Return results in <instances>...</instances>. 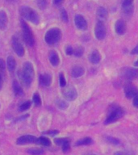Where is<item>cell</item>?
Segmentation results:
<instances>
[{"instance_id":"21","label":"cell","mask_w":138,"mask_h":155,"mask_svg":"<svg viewBox=\"0 0 138 155\" xmlns=\"http://www.w3.org/2000/svg\"><path fill=\"white\" fill-rule=\"evenodd\" d=\"M7 67H8V70H9L10 72H13L15 69V66H16V62H15V58L12 56H9L7 58Z\"/></svg>"},{"instance_id":"41","label":"cell","mask_w":138,"mask_h":155,"mask_svg":"<svg viewBox=\"0 0 138 155\" xmlns=\"http://www.w3.org/2000/svg\"><path fill=\"white\" fill-rule=\"evenodd\" d=\"M63 2V0H53V2H54V4L56 5H58L61 3Z\"/></svg>"},{"instance_id":"11","label":"cell","mask_w":138,"mask_h":155,"mask_svg":"<svg viewBox=\"0 0 138 155\" xmlns=\"http://www.w3.org/2000/svg\"><path fill=\"white\" fill-rule=\"evenodd\" d=\"M36 139L34 136L31 135H26L23 136L17 139V144L18 145H27V144H31L36 141Z\"/></svg>"},{"instance_id":"19","label":"cell","mask_w":138,"mask_h":155,"mask_svg":"<svg viewBox=\"0 0 138 155\" xmlns=\"http://www.w3.org/2000/svg\"><path fill=\"white\" fill-rule=\"evenodd\" d=\"M49 61L53 66H57L59 64V61H60L59 56L55 51H51L50 53H49Z\"/></svg>"},{"instance_id":"12","label":"cell","mask_w":138,"mask_h":155,"mask_svg":"<svg viewBox=\"0 0 138 155\" xmlns=\"http://www.w3.org/2000/svg\"><path fill=\"white\" fill-rule=\"evenodd\" d=\"M115 31L118 35H123L126 31V23L123 19H119L115 24Z\"/></svg>"},{"instance_id":"22","label":"cell","mask_w":138,"mask_h":155,"mask_svg":"<svg viewBox=\"0 0 138 155\" xmlns=\"http://www.w3.org/2000/svg\"><path fill=\"white\" fill-rule=\"evenodd\" d=\"M13 90H14L15 94L16 95H21L24 93L21 86L19 85V83L17 81H14V82H13Z\"/></svg>"},{"instance_id":"13","label":"cell","mask_w":138,"mask_h":155,"mask_svg":"<svg viewBox=\"0 0 138 155\" xmlns=\"http://www.w3.org/2000/svg\"><path fill=\"white\" fill-rule=\"evenodd\" d=\"M122 9L126 15H131L133 12V0H123Z\"/></svg>"},{"instance_id":"3","label":"cell","mask_w":138,"mask_h":155,"mask_svg":"<svg viewBox=\"0 0 138 155\" xmlns=\"http://www.w3.org/2000/svg\"><path fill=\"white\" fill-rule=\"evenodd\" d=\"M20 14L24 19H28L31 23L37 24L39 23V16L33 9L28 7H22L20 8Z\"/></svg>"},{"instance_id":"25","label":"cell","mask_w":138,"mask_h":155,"mask_svg":"<svg viewBox=\"0 0 138 155\" xmlns=\"http://www.w3.org/2000/svg\"><path fill=\"white\" fill-rule=\"evenodd\" d=\"M56 104H57V107L58 108L61 109V110H65L68 107V104L63 99H58L56 101Z\"/></svg>"},{"instance_id":"9","label":"cell","mask_w":138,"mask_h":155,"mask_svg":"<svg viewBox=\"0 0 138 155\" xmlns=\"http://www.w3.org/2000/svg\"><path fill=\"white\" fill-rule=\"evenodd\" d=\"M123 77L128 80H134L138 78V69L127 68L123 71Z\"/></svg>"},{"instance_id":"5","label":"cell","mask_w":138,"mask_h":155,"mask_svg":"<svg viewBox=\"0 0 138 155\" xmlns=\"http://www.w3.org/2000/svg\"><path fill=\"white\" fill-rule=\"evenodd\" d=\"M22 24V29H23V36H24V41L26 42V44L28 46L31 47L34 45V36L32 34V31H31V29L28 27V25L24 21H21Z\"/></svg>"},{"instance_id":"28","label":"cell","mask_w":138,"mask_h":155,"mask_svg":"<svg viewBox=\"0 0 138 155\" xmlns=\"http://www.w3.org/2000/svg\"><path fill=\"white\" fill-rule=\"evenodd\" d=\"M30 106H31V102L30 101H27V102H24V103H23V104L19 106V111H25V110H28V109L30 107Z\"/></svg>"},{"instance_id":"26","label":"cell","mask_w":138,"mask_h":155,"mask_svg":"<svg viewBox=\"0 0 138 155\" xmlns=\"http://www.w3.org/2000/svg\"><path fill=\"white\" fill-rule=\"evenodd\" d=\"M28 153L31 155H42L44 153V151L41 149L37 148H31L28 150Z\"/></svg>"},{"instance_id":"10","label":"cell","mask_w":138,"mask_h":155,"mask_svg":"<svg viewBox=\"0 0 138 155\" xmlns=\"http://www.w3.org/2000/svg\"><path fill=\"white\" fill-rule=\"evenodd\" d=\"M75 25L80 30H86L87 28V23L85 18L81 15H77L74 18Z\"/></svg>"},{"instance_id":"30","label":"cell","mask_w":138,"mask_h":155,"mask_svg":"<svg viewBox=\"0 0 138 155\" xmlns=\"http://www.w3.org/2000/svg\"><path fill=\"white\" fill-rule=\"evenodd\" d=\"M59 82H60V86L61 87H64L66 86V81H65V76L62 73H61L59 75Z\"/></svg>"},{"instance_id":"4","label":"cell","mask_w":138,"mask_h":155,"mask_svg":"<svg viewBox=\"0 0 138 155\" xmlns=\"http://www.w3.org/2000/svg\"><path fill=\"white\" fill-rule=\"evenodd\" d=\"M123 116V109L120 108V107L114 106L112 107V109H111L110 112H109L108 116L107 117L106 120L104 121V124H109L114 123L120 119L122 116Z\"/></svg>"},{"instance_id":"44","label":"cell","mask_w":138,"mask_h":155,"mask_svg":"<svg viewBox=\"0 0 138 155\" xmlns=\"http://www.w3.org/2000/svg\"><path fill=\"white\" fill-rule=\"evenodd\" d=\"M6 1H7V2H15V1H16V0H6Z\"/></svg>"},{"instance_id":"16","label":"cell","mask_w":138,"mask_h":155,"mask_svg":"<svg viewBox=\"0 0 138 155\" xmlns=\"http://www.w3.org/2000/svg\"><path fill=\"white\" fill-rule=\"evenodd\" d=\"M125 95L127 96V98H133V97H136L137 95L138 91L136 90V88L133 86H128V87H125Z\"/></svg>"},{"instance_id":"17","label":"cell","mask_w":138,"mask_h":155,"mask_svg":"<svg viewBox=\"0 0 138 155\" xmlns=\"http://www.w3.org/2000/svg\"><path fill=\"white\" fill-rule=\"evenodd\" d=\"M40 81H41V85H43L44 87H48V86H50L51 82H52V78L48 74H44L41 75Z\"/></svg>"},{"instance_id":"1","label":"cell","mask_w":138,"mask_h":155,"mask_svg":"<svg viewBox=\"0 0 138 155\" xmlns=\"http://www.w3.org/2000/svg\"><path fill=\"white\" fill-rule=\"evenodd\" d=\"M34 69L33 65L30 62H25L23 66V70H22V80L24 82V84L27 86L31 84L34 78Z\"/></svg>"},{"instance_id":"24","label":"cell","mask_w":138,"mask_h":155,"mask_svg":"<svg viewBox=\"0 0 138 155\" xmlns=\"http://www.w3.org/2000/svg\"><path fill=\"white\" fill-rule=\"evenodd\" d=\"M37 144H40V145H44V146H49L51 144L49 139H48L47 137H40L36 139V141Z\"/></svg>"},{"instance_id":"8","label":"cell","mask_w":138,"mask_h":155,"mask_svg":"<svg viewBox=\"0 0 138 155\" xmlns=\"http://www.w3.org/2000/svg\"><path fill=\"white\" fill-rule=\"evenodd\" d=\"M12 47L14 48V51L15 52L17 55L19 57H23L24 54V48L21 43L16 37H13L12 38Z\"/></svg>"},{"instance_id":"23","label":"cell","mask_w":138,"mask_h":155,"mask_svg":"<svg viewBox=\"0 0 138 155\" xmlns=\"http://www.w3.org/2000/svg\"><path fill=\"white\" fill-rule=\"evenodd\" d=\"M93 142V140L90 137H85L83 139H81V140H77V143H76V145H90L91 143Z\"/></svg>"},{"instance_id":"6","label":"cell","mask_w":138,"mask_h":155,"mask_svg":"<svg viewBox=\"0 0 138 155\" xmlns=\"http://www.w3.org/2000/svg\"><path fill=\"white\" fill-rule=\"evenodd\" d=\"M106 32L107 30L104 22H98L96 24V26H95V28H94V35H95V37L98 40H99V41H102V40H104L105 38Z\"/></svg>"},{"instance_id":"36","label":"cell","mask_w":138,"mask_h":155,"mask_svg":"<svg viewBox=\"0 0 138 155\" xmlns=\"http://www.w3.org/2000/svg\"><path fill=\"white\" fill-rule=\"evenodd\" d=\"M107 140H108L110 143H112V144H116V145H118L119 143H120V141H119L117 139H116V138H113V137H109L107 138Z\"/></svg>"},{"instance_id":"7","label":"cell","mask_w":138,"mask_h":155,"mask_svg":"<svg viewBox=\"0 0 138 155\" xmlns=\"http://www.w3.org/2000/svg\"><path fill=\"white\" fill-rule=\"evenodd\" d=\"M63 95L65 97V99L70 101H73L75 100L77 96V91L75 89L74 87L72 86H69V87H65L64 91H63Z\"/></svg>"},{"instance_id":"27","label":"cell","mask_w":138,"mask_h":155,"mask_svg":"<svg viewBox=\"0 0 138 155\" xmlns=\"http://www.w3.org/2000/svg\"><path fill=\"white\" fill-rule=\"evenodd\" d=\"M84 53V48H82V46H77L76 48L74 49V55L75 57H77V58H79V57H82V54Z\"/></svg>"},{"instance_id":"42","label":"cell","mask_w":138,"mask_h":155,"mask_svg":"<svg viewBox=\"0 0 138 155\" xmlns=\"http://www.w3.org/2000/svg\"><path fill=\"white\" fill-rule=\"evenodd\" d=\"M2 87V74H0V90Z\"/></svg>"},{"instance_id":"35","label":"cell","mask_w":138,"mask_h":155,"mask_svg":"<svg viewBox=\"0 0 138 155\" xmlns=\"http://www.w3.org/2000/svg\"><path fill=\"white\" fill-rule=\"evenodd\" d=\"M5 70V62L4 61L0 58V74H2Z\"/></svg>"},{"instance_id":"2","label":"cell","mask_w":138,"mask_h":155,"mask_svg":"<svg viewBox=\"0 0 138 155\" xmlns=\"http://www.w3.org/2000/svg\"><path fill=\"white\" fill-rule=\"evenodd\" d=\"M61 36V33L60 29L58 28H53L49 29L46 32L44 40H45L46 43L50 45H53L60 41Z\"/></svg>"},{"instance_id":"31","label":"cell","mask_w":138,"mask_h":155,"mask_svg":"<svg viewBox=\"0 0 138 155\" xmlns=\"http://www.w3.org/2000/svg\"><path fill=\"white\" fill-rule=\"evenodd\" d=\"M61 19H62L63 21L68 22V15L67 12H65V10L62 9L61 11Z\"/></svg>"},{"instance_id":"15","label":"cell","mask_w":138,"mask_h":155,"mask_svg":"<svg viewBox=\"0 0 138 155\" xmlns=\"http://www.w3.org/2000/svg\"><path fill=\"white\" fill-rule=\"evenodd\" d=\"M89 60L92 64H98L101 61V55L98 51L94 50L90 54Z\"/></svg>"},{"instance_id":"43","label":"cell","mask_w":138,"mask_h":155,"mask_svg":"<svg viewBox=\"0 0 138 155\" xmlns=\"http://www.w3.org/2000/svg\"><path fill=\"white\" fill-rule=\"evenodd\" d=\"M134 65H135V66H138V60L136 61H135V63H134Z\"/></svg>"},{"instance_id":"29","label":"cell","mask_w":138,"mask_h":155,"mask_svg":"<svg viewBox=\"0 0 138 155\" xmlns=\"http://www.w3.org/2000/svg\"><path fill=\"white\" fill-rule=\"evenodd\" d=\"M33 102H34V104H35V105H36V106H41V97H40V95H39L37 93L34 94Z\"/></svg>"},{"instance_id":"38","label":"cell","mask_w":138,"mask_h":155,"mask_svg":"<svg viewBox=\"0 0 138 155\" xmlns=\"http://www.w3.org/2000/svg\"><path fill=\"white\" fill-rule=\"evenodd\" d=\"M131 53H132V54H133V55H138V45L136 46L135 48H133V50H132Z\"/></svg>"},{"instance_id":"37","label":"cell","mask_w":138,"mask_h":155,"mask_svg":"<svg viewBox=\"0 0 138 155\" xmlns=\"http://www.w3.org/2000/svg\"><path fill=\"white\" fill-rule=\"evenodd\" d=\"M133 105L136 107H138V95L134 97V99H133Z\"/></svg>"},{"instance_id":"34","label":"cell","mask_w":138,"mask_h":155,"mask_svg":"<svg viewBox=\"0 0 138 155\" xmlns=\"http://www.w3.org/2000/svg\"><path fill=\"white\" fill-rule=\"evenodd\" d=\"M65 140H67V139H65V138H58V139H55V143L57 145H62L63 143L65 142Z\"/></svg>"},{"instance_id":"40","label":"cell","mask_w":138,"mask_h":155,"mask_svg":"<svg viewBox=\"0 0 138 155\" xmlns=\"http://www.w3.org/2000/svg\"><path fill=\"white\" fill-rule=\"evenodd\" d=\"M114 155H130V154H129V153H128L121 152V151H120V152L115 153V154Z\"/></svg>"},{"instance_id":"32","label":"cell","mask_w":138,"mask_h":155,"mask_svg":"<svg viewBox=\"0 0 138 155\" xmlns=\"http://www.w3.org/2000/svg\"><path fill=\"white\" fill-rule=\"evenodd\" d=\"M62 146V150L64 152H67L68 150H70V142L69 140H65V142L63 143V145H61Z\"/></svg>"},{"instance_id":"20","label":"cell","mask_w":138,"mask_h":155,"mask_svg":"<svg viewBox=\"0 0 138 155\" xmlns=\"http://www.w3.org/2000/svg\"><path fill=\"white\" fill-rule=\"evenodd\" d=\"M7 14L3 11L0 12V29L4 30L7 27Z\"/></svg>"},{"instance_id":"18","label":"cell","mask_w":138,"mask_h":155,"mask_svg":"<svg viewBox=\"0 0 138 155\" xmlns=\"http://www.w3.org/2000/svg\"><path fill=\"white\" fill-rule=\"evenodd\" d=\"M85 70L82 67V66H74V67L72 69V76L75 78H79L81 76L84 74Z\"/></svg>"},{"instance_id":"14","label":"cell","mask_w":138,"mask_h":155,"mask_svg":"<svg viewBox=\"0 0 138 155\" xmlns=\"http://www.w3.org/2000/svg\"><path fill=\"white\" fill-rule=\"evenodd\" d=\"M96 15L98 19H99V21L104 22L105 20H107V19L108 13H107V11L104 7H100L97 9Z\"/></svg>"},{"instance_id":"33","label":"cell","mask_w":138,"mask_h":155,"mask_svg":"<svg viewBox=\"0 0 138 155\" xmlns=\"http://www.w3.org/2000/svg\"><path fill=\"white\" fill-rule=\"evenodd\" d=\"M65 53L67 55H72L74 53V48H72V46L68 45L66 48H65Z\"/></svg>"},{"instance_id":"39","label":"cell","mask_w":138,"mask_h":155,"mask_svg":"<svg viewBox=\"0 0 138 155\" xmlns=\"http://www.w3.org/2000/svg\"><path fill=\"white\" fill-rule=\"evenodd\" d=\"M47 134H49V135H56V134H58V131H48L47 132Z\"/></svg>"}]
</instances>
